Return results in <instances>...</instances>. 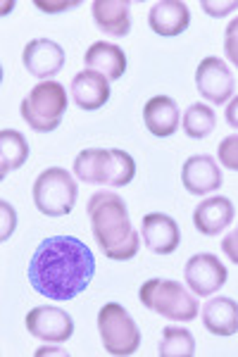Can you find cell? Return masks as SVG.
<instances>
[{
  "label": "cell",
  "instance_id": "cell-1",
  "mask_svg": "<svg viewBox=\"0 0 238 357\" xmlns=\"http://www.w3.org/2000/svg\"><path fill=\"white\" fill-rule=\"evenodd\" d=\"M93 274V252L74 236L45 238L29 262V284L34 286V291L57 303H67L84 293Z\"/></svg>",
  "mask_w": 238,
  "mask_h": 357
},
{
  "label": "cell",
  "instance_id": "cell-2",
  "mask_svg": "<svg viewBox=\"0 0 238 357\" xmlns=\"http://www.w3.org/2000/svg\"><path fill=\"white\" fill-rule=\"evenodd\" d=\"M91 231L110 260H131L141 248V238L131 229L124 198L112 191H98L89 200Z\"/></svg>",
  "mask_w": 238,
  "mask_h": 357
},
{
  "label": "cell",
  "instance_id": "cell-3",
  "mask_svg": "<svg viewBox=\"0 0 238 357\" xmlns=\"http://www.w3.org/2000/svg\"><path fill=\"white\" fill-rule=\"evenodd\" d=\"M136 174V162L124 151H81L74 160V176L84 183H103V186H126Z\"/></svg>",
  "mask_w": 238,
  "mask_h": 357
},
{
  "label": "cell",
  "instance_id": "cell-4",
  "mask_svg": "<svg viewBox=\"0 0 238 357\" xmlns=\"http://www.w3.org/2000/svg\"><path fill=\"white\" fill-rule=\"evenodd\" d=\"M67 112V91L57 82L36 84L22 100V117L38 134L55 131Z\"/></svg>",
  "mask_w": 238,
  "mask_h": 357
},
{
  "label": "cell",
  "instance_id": "cell-5",
  "mask_svg": "<svg viewBox=\"0 0 238 357\" xmlns=\"http://www.w3.org/2000/svg\"><path fill=\"white\" fill-rule=\"evenodd\" d=\"M138 298L148 310L158 312L174 321H193L198 317V303L184 289L179 281L172 279H150L141 286Z\"/></svg>",
  "mask_w": 238,
  "mask_h": 357
},
{
  "label": "cell",
  "instance_id": "cell-6",
  "mask_svg": "<svg viewBox=\"0 0 238 357\" xmlns=\"http://www.w3.org/2000/svg\"><path fill=\"white\" fill-rule=\"evenodd\" d=\"M77 181L62 167H50V169L40 172L36 183H34V203L48 217L69 215L77 205Z\"/></svg>",
  "mask_w": 238,
  "mask_h": 357
},
{
  "label": "cell",
  "instance_id": "cell-7",
  "mask_svg": "<svg viewBox=\"0 0 238 357\" xmlns=\"http://www.w3.org/2000/svg\"><path fill=\"white\" fill-rule=\"evenodd\" d=\"M98 331L110 355H133L141 345V331L121 305L107 303L98 312Z\"/></svg>",
  "mask_w": 238,
  "mask_h": 357
},
{
  "label": "cell",
  "instance_id": "cell-8",
  "mask_svg": "<svg viewBox=\"0 0 238 357\" xmlns=\"http://www.w3.org/2000/svg\"><path fill=\"white\" fill-rule=\"evenodd\" d=\"M195 86H198V93L202 100L222 105V102H229V98L234 96L236 82L224 60L205 57L198 65V72H195Z\"/></svg>",
  "mask_w": 238,
  "mask_h": 357
},
{
  "label": "cell",
  "instance_id": "cell-9",
  "mask_svg": "<svg viewBox=\"0 0 238 357\" xmlns=\"http://www.w3.org/2000/svg\"><path fill=\"white\" fill-rule=\"evenodd\" d=\"M186 286L195 296H212L226 284V267L212 252H198L186 262Z\"/></svg>",
  "mask_w": 238,
  "mask_h": 357
},
{
  "label": "cell",
  "instance_id": "cell-10",
  "mask_svg": "<svg viewBox=\"0 0 238 357\" xmlns=\"http://www.w3.org/2000/svg\"><path fill=\"white\" fill-rule=\"evenodd\" d=\"M27 329L31 336L40 338V341L65 343L74 333V319L65 310L40 305V307H34L31 312L27 314Z\"/></svg>",
  "mask_w": 238,
  "mask_h": 357
},
{
  "label": "cell",
  "instance_id": "cell-11",
  "mask_svg": "<svg viewBox=\"0 0 238 357\" xmlns=\"http://www.w3.org/2000/svg\"><path fill=\"white\" fill-rule=\"evenodd\" d=\"M181 181L191 195H210L222 188L224 174L212 155H191L184 162Z\"/></svg>",
  "mask_w": 238,
  "mask_h": 357
},
{
  "label": "cell",
  "instance_id": "cell-12",
  "mask_svg": "<svg viewBox=\"0 0 238 357\" xmlns=\"http://www.w3.org/2000/svg\"><path fill=\"white\" fill-rule=\"evenodd\" d=\"M141 236L143 243L155 255H172L181 243V231L179 224L165 212H150L141 222Z\"/></svg>",
  "mask_w": 238,
  "mask_h": 357
},
{
  "label": "cell",
  "instance_id": "cell-13",
  "mask_svg": "<svg viewBox=\"0 0 238 357\" xmlns=\"http://www.w3.org/2000/svg\"><path fill=\"white\" fill-rule=\"evenodd\" d=\"M22 60H24V67L31 77L53 79L55 74L62 72L65 50H62V45H57L55 41H48V38H34L24 48Z\"/></svg>",
  "mask_w": 238,
  "mask_h": 357
},
{
  "label": "cell",
  "instance_id": "cell-14",
  "mask_svg": "<svg viewBox=\"0 0 238 357\" xmlns=\"http://www.w3.org/2000/svg\"><path fill=\"white\" fill-rule=\"evenodd\" d=\"M69 96H72L74 105L81 107V110H101L110 100V79L103 77L96 69H84L72 79Z\"/></svg>",
  "mask_w": 238,
  "mask_h": 357
},
{
  "label": "cell",
  "instance_id": "cell-15",
  "mask_svg": "<svg viewBox=\"0 0 238 357\" xmlns=\"http://www.w3.org/2000/svg\"><path fill=\"white\" fill-rule=\"evenodd\" d=\"M191 22V13L188 5L181 3V0H160L150 8L148 15V24L158 36H179L188 29Z\"/></svg>",
  "mask_w": 238,
  "mask_h": 357
},
{
  "label": "cell",
  "instance_id": "cell-16",
  "mask_svg": "<svg viewBox=\"0 0 238 357\" xmlns=\"http://www.w3.org/2000/svg\"><path fill=\"white\" fill-rule=\"evenodd\" d=\"M234 222V203L224 195L200 200L193 210V224L202 236H219Z\"/></svg>",
  "mask_w": 238,
  "mask_h": 357
},
{
  "label": "cell",
  "instance_id": "cell-17",
  "mask_svg": "<svg viewBox=\"0 0 238 357\" xmlns=\"http://www.w3.org/2000/svg\"><path fill=\"white\" fill-rule=\"evenodd\" d=\"M129 8L131 5L126 0H96L91 5L93 22L103 33L112 38H121L131 31Z\"/></svg>",
  "mask_w": 238,
  "mask_h": 357
},
{
  "label": "cell",
  "instance_id": "cell-18",
  "mask_svg": "<svg viewBox=\"0 0 238 357\" xmlns=\"http://www.w3.org/2000/svg\"><path fill=\"white\" fill-rule=\"evenodd\" d=\"M143 122H146L148 131L158 138L172 136L179 129L181 114H179V105L170 96H155L150 98L143 107Z\"/></svg>",
  "mask_w": 238,
  "mask_h": 357
},
{
  "label": "cell",
  "instance_id": "cell-19",
  "mask_svg": "<svg viewBox=\"0 0 238 357\" xmlns=\"http://www.w3.org/2000/svg\"><path fill=\"white\" fill-rule=\"evenodd\" d=\"M202 324L214 336H234L238 331V303L234 298H212L202 307Z\"/></svg>",
  "mask_w": 238,
  "mask_h": 357
},
{
  "label": "cell",
  "instance_id": "cell-20",
  "mask_svg": "<svg viewBox=\"0 0 238 357\" xmlns=\"http://www.w3.org/2000/svg\"><path fill=\"white\" fill-rule=\"evenodd\" d=\"M84 62L89 65V69H96L103 77H107L110 82H117L121 79V74L126 72V55L119 45L107 43V41H96L86 50Z\"/></svg>",
  "mask_w": 238,
  "mask_h": 357
},
{
  "label": "cell",
  "instance_id": "cell-21",
  "mask_svg": "<svg viewBox=\"0 0 238 357\" xmlns=\"http://www.w3.org/2000/svg\"><path fill=\"white\" fill-rule=\"evenodd\" d=\"M29 160L27 138L15 129L0 131V176H8L13 169H20Z\"/></svg>",
  "mask_w": 238,
  "mask_h": 357
},
{
  "label": "cell",
  "instance_id": "cell-22",
  "mask_svg": "<svg viewBox=\"0 0 238 357\" xmlns=\"http://www.w3.org/2000/svg\"><path fill=\"white\" fill-rule=\"evenodd\" d=\"M181 126H184V134L188 138L202 141V138L210 136L214 131V126H217V114H214L212 107L205 105V102H193V105L184 112Z\"/></svg>",
  "mask_w": 238,
  "mask_h": 357
},
{
  "label": "cell",
  "instance_id": "cell-23",
  "mask_svg": "<svg viewBox=\"0 0 238 357\" xmlns=\"http://www.w3.org/2000/svg\"><path fill=\"white\" fill-rule=\"evenodd\" d=\"M160 357H193L195 355V338L184 326H165L160 341Z\"/></svg>",
  "mask_w": 238,
  "mask_h": 357
},
{
  "label": "cell",
  "instance_id": "cell-24",
  "mask_svg": "<svg viewBox=\"0 0 238 357\" xmlns=\"http://www.w3.org/2000/svg\"><path fill=\"white\" fill-rule=\"evenodd\" d=\"M219 162L229 169L238 172V134L226 136L222 143H219Z\"/></svg>",
  "mask_w": 238,
  "mask_h": 357
},
{
  "label": "cell",
  "instance_id": "cell-25",
  "mask_svg": "<svg viewBox=\"0 0 238 357\" xmlns=\"http://www.w3.org/2000/svg\"><path fill=\"white\" fill-rule=\"evenodd\" d=\"M224 53L231 65L238 67V17L229 22V26L224 31Z\"/></svg>",
  "mask_w": 238,
  "mask_h": 357
},
{
  "label": "cell",
  "instance_id": "cell-26",
  "mask_svg": "<svg viewBox=\"0 0 238 357\" xmlns=\"http://www.w3.org/2000/svg\"><path fill=\"white\" fill-rule=\"evenodd\" d=\"M222 250H224V255L229 257L231 262L238 264V227H236V229H231V231L224 236Z\"/></svg>",
  "mask_w": 238,
  "mask_h": 357
},
{
  "label": "cell",
  "instance_id": "cell-27",
  "mask_svg": "<svg viewBox=\"0 0 238 357\" xmlns=\"http://www.w3.org/2000/svg\"><path fill=\"white\" fill-rule=\"evenodd\" d=\"M236 8H238V0H229V3H210V0H202V10L212 17H224Z\"/></svg>",
  "mask_w": 238,
  "mask_h": 357
},
{
  "label": "cell",
  "instance_id": "cell-28",
  "mask_svg": "<svg viewBox=\"0 0 238 357\" xmlns=\"http://www.w3.org/2000/svg\"><path fill=\"white\" fill-rule=\"evenodd\" d=\"M226 124L231 126V129H238V96L231 98V102H226Z\"/></svg>",
  "mask_w": 238,
  "mask_h": 357
},
{
  "label": "cell",
  "instance_id": "cell-29",
  "mask_svg": "<svg viewBox=\"0 0 238 357\" xmlns=\"http://www.w3.org/2000/svg\"><path fill=\"white\" fill-rule=\"evenodd\" d=\"M77 3H60V5H48V3H36V8H40L43 13H57V10H69Z\"/></svg>",
  "mask_w": 238,
  "mask_h": 357
}]
</instances>
